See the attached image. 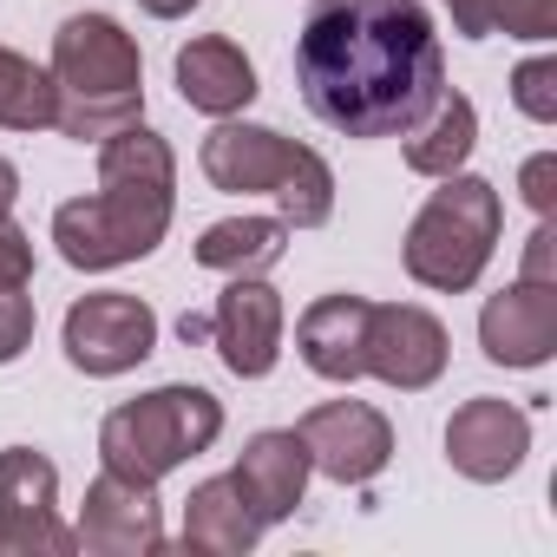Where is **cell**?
<instances>
[{
	"label": "cell",
	"mask_w": 557,
	"mask_h": 557,
	"mask_svg": "<svg viewBox=\"0 0 557 557\" xmlns=\"http://www.w3.org/2000/svg\"><path fill=\"white\" fill-rule=\"evenodd\" d=\"M479 348L498 368H544L557 355V283H518L498 289L479 315Z\"/></svg>",
	"instance_id": "cell-13"
},
{
	"label": "cell",
	"mask_w": 557,
	"mask_h": 557,
	"mask_svg": "<svg viewBox=\"0 0 557 557\" xmlns=\"http://www.w3.org/2000/svg\"><path fill=\"white\" fill-rule=\"evenodd\" d=\"M472 145H479V112H472V99L466 92H440V106L407 132V171L413 177H453L466 158H472Z\"/></svg>",
	"instance_id": "cell-19"
},
{
	"label": "cell",
	"mask_w": 557,
	"mask_h": 557,
	"mask_svg": "<svg viewBox=\"0 0 557 557\" xmlns=\"http://www.w3.org/2000/svg\"><path fill=\"white\" fill-rule=\"evenodd\" d=\"M296 433H302V446H309V466L329 472L335 485H368V479H381L387 459H394V426H387L368 400L309 407Z\"/></svg>",
	"instance_id": "cell-8"
},
{
	"label": "cell",
	"mask_w": 557,
	"mask_h": 557,
	"mask_svg": "<svg viewBox=\"0 0 557 557\" xmlns=\"http://www.w3.org/2000/svg\"><path fill=\"white\" fill-rule=\"evenodd\" d=\"M446 14H453V27H459L466 40H485V34H492V14H485V0H446Z\"/></svg>",
	"instance_id": "cell-28"
},
{
	"label": "cell",
	"mask_w": 557,
	"mask_h": 557,
	"mask_svg": "<svg viewBox=\"0 0 557 557\" xmlns=\"http://www.w3.org/2000/svg\"><path fill=\"white\" fill-rule=\"evenodd\" d=\"M361 361H368L374 381H387L400 394H420L446 374V329H440V315H426L413 302H374Z\"/></svg>",
	"instance_id": "cell-9"
},
{
	"label": "cell",
	"mask_w": 557,
	"mask_h": 557,
	"mask_svg": "<svg viewBox=\"0 0 557 557\" xmlns=\"http://www.w3.org/2000/svg\"><path fill=\"white\" fill-rule=\"evenodd\" d=\"M511 99L531 125H557V60H524L511 73Z\"/></svg>",
	"instance_id": "cell-22"
},
{
	"label": "cell",
	"mask_w": 557,
	"mask_h": 557,
	"mask_svg": "<svg viewBox=\"0 0 557 557\" xmlns=\"http://www.w3.org/2000/svg\"><path fill=\"white\" fill-rule=\"evenodd\" d=\"M498 223H505V203L485 177H440V190L426 197V210L407 223V243H400V262L420 289H440V296H466L492 249H498Z\"/></svg>",
	"instance_id": "cell-4"
},
{
	"label": "cell",
	"mask_w": 557,
	"mask_h": 557,
	"mask_svg": "<svg viewBox=\"0 0 557 557\" xmlns=\"http://www.w3.org/2000/svg\"><path fill=\"white\" fill-rule=\"evenodd\" d=\"M302 151L309 145H296V138H283V132H269V125H216L210 138H203V151H197V164H203V177L216 184V190H283L289 184V171L302 164Z\"/></svg>",
	"instance_id": "cell-14"
},
{
	"label": "cell",
	"mask_w": 557,
	"mask_h": 557,
	"mask_svg": "<svg viewBox=\"0 0 557 557\" xmlns=\"http://www.w3.org/2000/svg\"><path fill=\"white\" fill-rule=\"evenodd\" d=\"M14 197H21V171H14L8 158H0V216L14 210Z\"/></svg>",
	"instance_id": "cell-30"
},
{
	"label": "cell",
	"mask_w": 557,
	"mask_h": 557,
	"mask_svg": "<svg viewBox=\"0 0 557 557\" xmlns=\"http://www.w3.org/2000/svg\"><path fill=\"white\" fill-rule=\"evenodd\" d=\"M151 348H158V315H151V302H138L125 289L79 296L66 309V361L79 374H92V381L138 368Z\"/></svg>",
	"instance_id": "cell-7"
},
{
	"label": "cell",
	"mask_w": 557,
	"mask_h": 557,
	"mask_svg": "<svg viewBox=\"0 0 557 557\" xmlns=\"http://www.w3.org/2000/svg\"><path fill=\"white\" fill-rule=\"evenodd\" d=\"M177 92H184V106H197L210 119H230L256 99V66L236 40L203 34V40L177 47Z\"/></svg>",
	"instance_id": "cell-17"
},
{
	"label": "cell",
	"mask_w": 557,
	"mask_h": 557,
	"mask_svg": "<svg viewBox=\"0 0 557 557\" xmlns=\"http://www.w3.org/2000/svg\"><path fill=\"white\" fill-rule=\"evenodd\" d=\"M485 14H492V34H511V40L557 34V0H485Z\"/></svg>",
	"instance_id": "cell-23"
},
{
	"label": "cell",
	"mask_w": 557,
	"mask_h": 557,
	"mask_svg": "<svg viewBox=\"0 0 557 557\" xmlns=\"http://www.w3.org/2000/svg\"><path fill=\"white\" fill-rule=\"evenodd\" d=\"M283 243H289L283 216H230L197 236V262L216 275H262L269 262H283Z\"/></svg>",
	"instance_id": "cell-20"
},
{
	"label": "cell",
	"mask_w": 557,
	"mask_h": 557,
	"mask_svg": "<svg viewBox=\"0 0 557 557\" xmlns=\"http://www.w3.org/2000/svg\"><path fill=\"white\" fill-rule=\"evenodd\" d=\"M0 550L8 557H73L79 537L60 524V472L34 446L0 453Z\"/></svg>",
	"instance_id": "cell-6"
},
{
	"label": "cell",
	"mask_w": 557,
	"mask_h": 557,
	"mask_svg": "<svg viewBox=\"0 0 557 557\" xmlns=\"http://www.w3.org/2000/svg\"><path fill=\"white\" fill-rule=\"evenodd\" d=\"M524 283H557V223L537 216L531 243H524Z\"/></svg>",
	"instance_id": "cell-27"
},
{
	"label": "cell",
	"mask_w": 557,
	"mask_h": 557,
	"mask_svg": "<svg viewBox=\"0 0 557 557\" xmlns=\"http://www.w3.org/2000/svg\"><path fill=\"white\" fill-rule=\"evenodd\" d=\"M216 433H223V400L216 394H203V387H158V394H138V400L106 413L99 459H106V472H119L132 485H158L184 459L210 453Z\"/></svg>",
	"instance_id": "cell-5"
},
{
	"label": "cell",
	"mask_w": 557,
	"mask_h": 557,
	"mask_svg": "<svg viewBox=\"0 0 557 557\" xmlns=\"http://www.w3.org/2000/svg\"><path fill=\"white\" fill-rule=\"evenodd\" d=\"M177 210V158L158 132L119 125L99 138V190L53 210V243L73 269H119L164 243Z\"/></svg>",
	"instance_id": "cell-2"
},
{
	"label": "cell",
	"mask_w": 557,
	"mask_h": 557,
	"mask_svg": "<svg viewBox=\"0 0 557 557\" xmlns=\"http://www.w3.org/2000/svg\"><path fill=\"white\" fill-rule=\"evenodd\" d=\"M262 537V518L249 511V498L236 492V479H203L184 498V550H210V557H243Z\"/></svg>",
	"instance_id": "cell-18"
},
{
	"label": "cell",
	"mask_w": 557,
	"mask_h": 557,
	"mask_svg": "<svg viewBox=\"0 0 557 557\" xmlns=\"http://www.w3.org/2000/svg\"><path fill=\"white\" fill-rule=\"evenodd\" d=\"M73 537L86 550H99V557H151V550H164V518H158L151 485H132L119 472H99L86 485V505H79Z\"/></svg>",
	"instance_id": "cell-12"
},
{
	"label": "cell",
	"mask_w": 557,
	"mask_h": 557,
	"mask_svg": "<svg viewBox=\"0 0 557 557\" xmlns=\"http://www.w3.org/2000/svg\"><path fill=\"white\" fill-rule=\"evenodd\" d=\"M34 283V243L14 216H0V289H27Z\"/></svg>",
	"instance_id": "cell-25"
},
{
	"label": "cell",
	"mask_w": 557,
	"mask_h": 557,
	"mask_svg": "<svg viewBox=\"0 0 557 557\" xmlns=\"http://www.w3.org/2000/svg\"><path fill=\"white\" fill-rule=\"evenodd\" d=\"M27 342H34V302H27V289H0V368L21 361Z\"/></svg>",
	"instance_id": "cell-24"
},
{
	"label": "cell",
	"mask_w": 557,
	"mask_h": 557,
	"mask_svg": "<svg viewBox=\"0 0 557 557\" xmlns=\"http://www.w3.org/2000/svg\"><path fill=\"white\" fill-rule=\"evenodd\" d=\"M309 446H302V433H256L249 446H243V459H236V492L249 498V511L262 518V524H283L296 505H302V492H309Z\"/></svg>",
	"instance_id": "cell-15"
},
{
	"label": "cell",
	"mask_w": 557,
	"mask_h": 557,
	"mask_svg": "<svg viewBox=\"0 0 557 557\" xmlns=\"http://www.w3.org/2000/svg\"><path fill=\"white\" fill-rule=\"evenodd\" d=\"M302 106L342 138H407L446 92V53L420 0H315L296 40Z\"/></svg>",
	"instance_id": "cell-1"
},
{
	"label": "cell",
	"mask_w": 557,
	"mask_h": 557,
	"mask_svg": "<svg viewBox=\"0 0 557 557\" xmlns=\"http://www.w3.org/2000/svg\"><path fill=\"white\" fill-rule=\"evenodd\" d=\"M524 453H531V420H524L511 400H498V394H479V400H466V407L446 420V459H453V472L472 479V485L511 479V472L524 466Z\"/></svg>",
	"instance_id": "cell-10"
},
{
	"label": "cell",
	"mask_w": 557,
	"mask_h": 557,
	"mask_svg": "<svg viewBox=\"0 0 557 557\" xmlns=\"http://www.w3.org/2000/svg\"><path fill=\"white\" fill-rule=\"evenodd\" d=\"M210 335L230 374L262 381L283 355V296L262 275H230V289L216 296V315H210Z\"/></svg>",
	"instance_id": "cell-11"
},
{
	"label": "cell",
	"mask_w": 557,
	"mask_h": 557,
	"mask_svg": "<svg viewBox=\"0 0 557 557\" xmlns=\"http://www.w3.org/2000/svg\"><path fill=\"white\" fill-rule=\"evenodd\" d=\"M368 309H374V302H361V296H322V302L302 309L296 348H302L309 374L342 381V387L368 374V361H361V348H368Z\"/></svg>",
	"instance_id": "cell-16"
},
{
	"label": "cell",
	"mask_w": 557,
	"mask_h": 557,
	"mask_svg": "<svg viewBox=\"0 0 557 557\" xmlns=\"http://www.w3.org/2000/svg\"><path fill=\"white\" fill-rule=\"evenodd\" d=\"M518 190H524V203H531L537 216H550V210H557V158H550V151L524 158V177H518Z\"/></svg>",
	"instance_id": "cell-26"
},
{
	"label": "cell",
	"mask_w": 557,
	"mask_h": 557,
	"mask_svg": "<svg viewBox=\"0 0 557 557\" xmlns=\"http://www.w3.org/2000/svg\"><path fill=\"white\" fill-rule=\"evenodd\" d=\"M53 86H60V132L66 138H112L145 112V60L138 40L112 14H73L53 34Z\"/></svg>",
	"instance_id": "cell-3"
},
{
	"label": "cell",
	"mask_w": 557,
	"mask_h": 557,
	"mask_svg": "<svg viewBox=\"0 0 557 557\" xmlns=\"http://www.w3.org/2000/svg\"><path fill=\"white\" fill-rule=\"evenodd\" d=\"M138 8H145L151 21H184V14L197 8V0H138Z\"/></svg>",
	"instance_id": "cell-29"
},
{
	"label": "cell",
	"mask_w": 557,
	"mask_h": 557,
	"mask_svg": "<svg viewBox=\"0 0 557 557\" xmlns=\"http://www.w3.org/2000/svg\"><path fill=\"white\" fill-rule=\"evenodd\" d=\"M0 125L8 132H53L60 125V86L34 60L0 47Z\"/></svg>",
	"instance_id": "cell-21"
}]
</instances>
